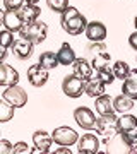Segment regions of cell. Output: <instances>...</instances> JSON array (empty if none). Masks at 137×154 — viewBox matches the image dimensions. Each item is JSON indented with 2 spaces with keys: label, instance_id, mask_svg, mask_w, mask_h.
Masks as SVG:
<instances>
[{
  "label": "cell",
  "instance_id": "cell-7",
  "mask_svg": "<svg viewBox=\"0 0 137 154\" xmlns=\"http://www.w3.org/2000/svg\"><path fill=\"white\" fill-rule=\"evenodd\" d=\"M74 120L84 130H93L96 125V115L86 106H79L74 110Z\"/></svg>",
  "mask_w": 137,
  "mask_h": 154
},
{
  "label": "cell",
  "instance_id": "cell-12",
  "mask_svg": "<svg viewBox=\"0 0 137 154\" xmlns=\"http://www.w3.org/2000/svg\"><path fill=\"white\" fill-rule=\"evenodd\" d=\"M84 34L89 41H104L106 38V26L99 21L88 22V26L84 29Z\"/></svg>",
  "mask_w": 137,
  "mask_h": 154
},
{
  "label": "cell",
  "instance_id": "cell-29",
  "mask_svg": "<svg viewBox=\"0 0 137 154\" xmlns=\"http://www.w3.org/2000/svg\"><path fill=\"white\" fill-rule=\"evenodd\" d=\"M46 5H48L50 11L62 14L69 7V0H46Z\"/></svg>",
  "mask_w": 137,
  "mask_h": 154
},
{
  "label": "cell",
  "instance_id": "cell-24",
  "mask_svg": "<svg viewBox=\"0 0 137 154\" xmlns=\"http://www.w3.org/2000/svg\"><path fill=\"white\" fill-rule=\"evenodd\" d=\"M110 60H111V57H110L108 51L94 53L91 65H93V69H96V70H99V69H106V67H110Z\"/></svg>",
  "mask_w": 137,
  "mask_h": 154
},
{
  "label": "cell",
  "instance_id": "cell-9",
  "mask_svg": "<svg viewBox=\"0 0 137 154\" xmlns=\"http://www.w3.org/2000/svg\"><path fill=\"white\" fill-rule=\"evenodd\" d=\"M27 81L34 88H41V86H45L48 82V70L43 65H39V63L31 65L27 69Z\"/></svg>",
  "mask_w": 137,
  "mask_h": 154
},
{
  "label": "cell",
  "instance_id": "cell-35",
  "mask_svg": "<svg viewBox=\"0 0 137 154\" xmlns=\"http://www.w3.org/2000/svg\"><path fill=\"white\" fill-rule=\"evenodd\" d=\"M55 154H72V151L69 149V146H62V147L55 149Z\"/></svg>",
  "mask_w": 137,
  "mask_h": 154
},
{
  "label": "cell",
  "instance_id": "cell-17",
  "mask_svg": "<svg viewBox=\"0 0 137 154\" xmlns=\"http://www.w3.org/2000/svg\"><path fill=\"white\" fill-rule=\"evenodd\" d=\"M84 93L88 94L89 98H98L101 94H104V84L96 79V77H89L88 81H84Z\"/></svg>",
  "mask_w": 137,
  "mask_h": 154
},
{
  "label": "cell",
  "instance_id": "cell-19",
  "mask_svg": "<svg viewBox=\"0 0 137 154\" xmlns=\"http://www.w3.org/2000/svg\"><path fill=\"white\" fill-rule=\"evenodd\" d=\"M118 137L122 142L127 146V152L137 154V130H129V132H118Z\"/></svg>",
  "mask_w": 137,
  "mask_h": 154
},
{
  "label": "cell",
  "instance_id": "cell-38",
  "mask_svg": "<svg viewBox=\"0 0 137 154\" xmlns=\"http://www.w3.org/2000/svg\"><path fill=\"white\" fill-rule=\"evenodd\" d=\"M0 134H2V132H0Z\"/></svg>",
  "mask_w": 137,
  "mask_h": 154
},
{
  "label": "cell",
  "instance_id": "cell-36",
  "mask_svg": "<svg viewBox=\"0 0 137 154\" xmlns=\"http://www.w3.org/2000/svg\"><path fill=\"white\" fill-rule=\"evenodd\" d=\"M7 57V48L0 46V62H4V58Z\"/></svg>",
  "mask_w": 137,
  "mask_h": 154
},
{
  "label": "cell",
  "instance_id": "cell-4",
  "mask_svg": "<svg viewBox=\"0 0 137 154\" xmlns=\"http://www.w3.org/2000/svg\"><path fill=\"white\" fill-rule=\"evenodd\" d=\"M2 98L5 99L9 105L14 106V108H22V106H26V103H27V93L21 88V86H17V84L7 86L4 94H2Z\"/></svg>",
  "mask_w": 137,
  "mask_h": 154
},
{
  "label": "cell",
  "instance_id": "cell-11",
  "mask_svg": "<svg viewBox=\"0 0 137 154\" xmlns=\"http://www.w3.org/2000/svg\"><path fill=\"white\" fill-rule=\"evenodd\" d=\"M17 14L22 19V24H27V22L36 21L41 14V9H39L38 4H33V2H24L19 9H17Z\"/></svg>",
  "mask_w": 137,
  "mask_h": 154
},
{
  "label": "cell",
  "instance_id": "cell-21",
  "mask_svg": "<svg viewBox=\"0 0 137 154\" xmlns=\"http://www.w3.org/2000/svg\"><path fill=\"white\" fill-rule=\"evenodd\" d=\"M96 99V111H98V115H108V113H113V99L106 96V94H101L98 96Z\"/></svg>",
  "mask_w": 137,
  "mask_h": 154
},
{
  "label": "cell",
  "instance_id": "cell-25",
  "mask_svg": "<svg viewBox=\"0 0 137 154\" xmlns=\"http://www.w3.org/2000/svg\"><path fill=\"white\" fill-rule=\"evenodd\" d=\"M129 70H130V67H129V63L123 60H117L113 65H111V72H113V75H115V79H125L127 75H129Z\"/></svg>",
  "mask_w": 137,
  "mask_h": 154
},
{
  "label": "cell",
  "instance_id": "cell-33",
  "mask_svg": "<svg viewBox=\"0 0 137 154\" xmlns=\"http://www.w3.org/2000/svg\"><path fill=\"white\" fill-rule=\"evenodd\" d=\"M12 146L7 139H0V154H12Z\"/></svg>",
  "mask_w": 137,
  "mask_h": 154
},
{
  "label": "cell",
  "instance_id": "cell-28",
  "mask_svg": "<svg viewBox=\"0 0 137 154\" xmlns=\"http://www.w3.org/2000/svg\"><path fill=\"white\" fill-rule=\"evenodd\" d=\"M96 79H99V81L106 86V84H111L113 81H115V75H113L111 69L106 67V69H99V70H96Z\"/></svg>",
  "mask_w": 137,
  "mask_h": 154
},
{
  "label": "cell",
  "instance_id": "cell-23",
  "mask_svg": "<svg viewBox=\"0 0 137 154\" xmlns=\"http://www.w3.org/2000/svg\"><path fill=\"white\" fill-rule=\"evenodd\" d=\"M39 65H43L46 70H51L55 67H58L57 53H55V51H43V53L39 55Z\"/></svg>",
  "mask_w": 137,
  "mask_h": 154
},
{
  "label": "cell",
  "instance_id": "cell-18",
  "mask_svg": "<svg viewBox=\"0 0 137 154\" xmlns=\"http://www.w3.org/2000/svg\"><path fill=\"white\" fill-rule=\"evenodd\" d=\"M57 60H58V65H72V62L76 60V51L69 43H62L60 50L57 51Z\"/></svg>",
  "mask_w": 137,
  "mask_h": 154
},
{
  "label": "cell",
  "instance_id": "cell-31",
  "mask_svg": "<svg viewBox=\"0 0 137 154\" xmlns=\"http://www.w3.org/2000/svg\"><path fill=\"white\" fill-rule=\"evenodd\" d=\"M31 152H33V149L26 142H17L12 146V154H31Z\"/></svg>",
  "mask_w": 137,
  "mask_h": 154
},
{
  "label": "cell",
  "instance_id": "cell-14",
  "mask_svg": "<svg viewBox=\"0 0 137 154\" xmlns=\"http://www.w3.org/2000/svg\"><path fill=\"white\" fill-rule=\"evenodd\" d=\"M51 135L50 134H46L45 130H38V132H34L33 134V144H34V147L33 149V152H50V147H51Z\"/></svg>",
  "mask_w": 137,
  "mask_h": 154
},
{
  "label": "cell",
  "instance_id": "cell-32",
  "mask_svg": "<svg viewBox=\"0 0 137 154\" xmlns=\"http://www.w3.org/2000/svg\"><path fill=\"white\" fill-rule=\"evenodd\" d=\"M24 2L26 0H4V7H5V11H17Z\"/></svg>",
  "mask_w": 137,
  "mask_h": 154
},
{
  "label": "cell",
  "instance_id": "cell-20",
  "mask_svg": "<svg viewBox=\"0 0 137 154\" xmlns=\"http://www.w3.org/2000/svg\"><path fill=\"white\" fill-rule=\"evenodd\" d=\"M132 108H134V99L125 94H120L113 99V111L117 113H129Z\"/></svg>",
  "mask_w": 137,
  "mask_h": 154
},
{
  "label": "cell",
  "instance_id": "cell-5",
  "mask_svg": "<svg viewBox=\"0 0 137 154\" xmlns=\"http://www.w3.org/2000/svg\"><path fill=\"white\" fill-rule=\"evenodd\" d=\"M77 132L70 127H57L53 132H51V140L55 144H58V146H74L77 142Z\"/></svg>",
  "mask_w": 137,
  "mask_h": 154
},
{
  "label": "cell",
  "instance_id": "cell-3",
  "mask_svg": "<svg viewBox=\"0 0 137 154\" xmlns=\"http://www.w3.org/2000/svg\"><path fill=\"white\" fill-rule=\"evenodd\" d=\"M94 128L103 137L104 144H108L110 140H113L118 135V123H117L115 111L113 113H108V115H99V118L96 120Z\"/></svg>",
  "mask_w": 137,
  "mask_h": 154
},
{
  "label": "cell",
  "instance_id": "cell-2",
  "mask_svg": "<svg viewBox=\"0 0 137 154\" xmlns=\"http://www.w3.org/2000/svg\"><path fill=\"white\" fill-rule=\"evenodd\" d=\"M21 38L29 39L33 45H41L46 39V34H48V26L45 24L43 21H33L27 22V24H22L21 29L17 31Z\"/></svg>",
  "mask_w": 137,
  "mask_h": 154
},
{
  "label": "cell",
  "instance_id": "cell-27",
  "mask_svg": "<svg viewBox=\"0 0 137 154\" xmlns=\"http://www.w3.org/2000/svg\"><path fill=\"white\" fill-rule=\"evenodd\" d=\"M14 110H16V108H14L12 105H9L4 98L0 99V123H5V122L12 120Z\"/></svg>",
  "mask_w": 137,
  "mask_h": 154
},
{
  "label": "cell",
  "instance_id": "cell-26",
  "mask_svg": "<svg viewBox=\"0 0 137 154\" xmlns=\"http://www.w3.org/2000/svg\"><path fill=\"white\" fill-rule=\"evenodd\" d=\"M122 93L135 101L137 99V81L125 77V79H123V84H122Z\"/></svg>",
  "mask_w": 137,
  "mask_h": 154
},
{
  "label": "cell",
  "instance_id": "cell-37",
  "mask_svg": "<svg viewBox=\"0 0 137 154\" xmlns=\"http://www.w3.org/2000/svg\"><path fill=\"white\" fill-rule=\"evenodd\" d=\"M134 26H135V29H137V16H135V19H134Z\"/></svg>",
  "mask_w": 137,
  "mask_h": 154
},
{
  "label": "cell",
  "instance_id": "cell-22",
  "mask_svg": "<svg viewBox=\"0 0 137 154\" xmlns=\"http://www.w3.org/2000/svg\"><path fill=\"white\" fill-rule=\"evenodd\" d=\"M117 123H118V132H129V130L137 128V116L122 113L120 118H117Z\"/></svg>",
  "mask_w": 137,
  "mask_h": 154
},
{
  "label": "cell",
  "instance_id": "cell-1",
  "mask_svg": "<svg viewBox=\"0 0 137 154\" xmlns=\"http://www.w3.org/2000/svg\"><path fill=\"white\" fill-rule=\"evenodd\" d=\"M60 24H62V29H64L67 34H70V36H79V34L84 33V29L88 26V21H86V17L82 16L76 7L69 5L65 11L62 12Z\"/></svg>",
  "mask_w": 137,
  "mask_h": 154
},
{
  "label": "cell",
  "instance_id": "cell-6",
  "mask_svg": "<svg viewBox=\"0 0 137 154\" xmlns=\"http://www.w3.org/2000/svg\"><path fill=\"white\" fill-rule=\"evenodd\" d=\"M62 91L69 98H74V99L81 98L82 93H84V81L79 79V77H76L74 74L72 75H67L64 79V82H62Z\"/></svg>",
  "mask_w": 137,
  "mask_h": 154
},
{
  "label": "cell",
  "instance_id": "cell-30",
  "mask_svg": "<svg viewBox=\"0 0 137 154\" xmlns=\"http://www.w3.org/2000/svg\"><path fill=\"white\" fill-rule=\"evenodd\" d=\"M14 43V33L9 29H0V46L4 48H11V45Z\"/></svg>",
  "mask_w": 137,
  "mask_h": 154
},
{
  "label": "cell",
  "instance_id": "cell-34",
  "mask_svg": "<svg viewBox=\"0 0 137 154\" xmlns=\"http://www.w3.org/2000/svg\"><path fill=\"white\" fill-rule=\"evenodd\" d=\"M129 45L137 51V29H135V33H132L130 36H129Z\"/></svg>",
  "mask_w": 137,
  "mask_h": 154
},
{
  "label": "cell",
  "instance_id": "cell-15",
  "mask_svg": "<svg viewBox=\"0 0 137 154\" xmlns=\"http://www.w3.org/2000/svg\"><path fill=\"white\" fill-rule=\"evenodd\" d=\"M19 82V72L14 67L0 62V86H14Z\"/></svg>",
  "mask_w": 137,
  "mask_h": 154
},
{
  "label": "cell",
  "instance_id": "cell-10",
  "mask_svg": "<svg viewBox=\"0 0 137 154\" xmlns=\"http://www.w3.org/2000/svg\"><path fill=\"white\" fill-rule=\"evenodd\" d=\"M33 46L34 45L29 41V39L26 38H19L14 39V43L11 45L12 48V53H14V57L16 58H19V60H27L29 57L33 55Z\"/></svg>",
  "mask_w": 137,
  "mask_h": 154
},
{
  "label": "cell",
  "instance_id": "cell-13",
  "mask_svg": "<svg viewBox=\"0 0 137 154\" xmlns=\"http://www.w3.org/2000/svg\"><path fill=\"white\" fill-rule=\"evenodd\" d=\"M72 70H74V75L82 79V81H88L89 77H93V65L88 58H77L72 62Z\"/></svg>",
  "mask_w": 137,
  "mask_h": 154
},
{
  "label": "cell",
  "instance_id": "cell-8",
  "mask_svg": "<svg viewBox=\"0 0 137 154\" xmlns=\"http://www.w3.org/2000/svg\"><path fill=\"white\" fill-rule=\"evenodd\" d=\"M77 151L81 154L99 152V139L94 134H84L81 139H77Z\"/></svg>",
  "mask_w": 137,
  "mask_h": 154
},
{
  "label": "cell",
  "instance_id": "cell-16",
  "mask_svg": "<svg viewBox=\"0 0 137 154\" xmlns=\"http://www.w3.org/2000/svg\"><path fill=\"white\" fill-rule=\"evenodd\" d=\"M2 24H4L5 29H9L12 33H17L22 26V19L19 17L17 11H5L4 17H2Z\"/></svg>",
  "mask_w": 137,
  "mask_h": 154
}]
</instances>
